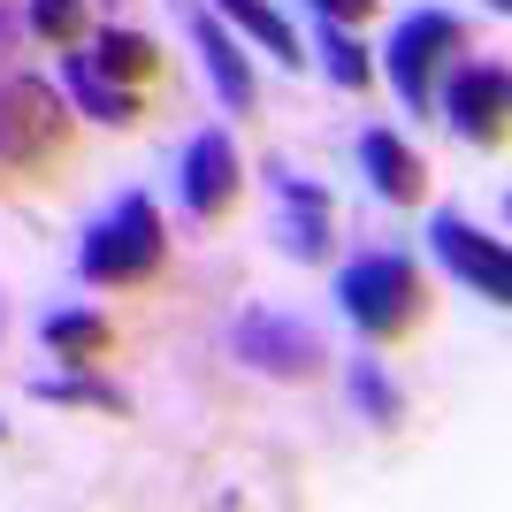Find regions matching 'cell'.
<instances>
[{"label":"cell","mask_w":512,"mask_h":512,"mask_svg":"<svg viewBox=\"0 0 512 512\" xmlns=\"http://www.w3.org/2000/svg\"><path fill=\"white\" fill-rule=\"evenodd\" d=\"M169 253V237H161V207L146 192H123L115 207L100 214L77 245V276L100 283V291H123V283H146Z\"/></svg>","instance_id":"cell-1"},{"label":"cell","mask_w":512,"mask_h":512,"mask_svg":"<svg viewBox=\"0 0 512 512\" xmlns=\"http://www.w3.org/2000/svg\"><path fill=\"white\" fill-rule=\"evenodd\" d=\"M337 306L360 321V337H398L421 314V268L413 253H360L337 276Z\"/></svg>","instance_id":"cell-2"},{"label":"cell","mask_w":512,"mask_h":512,"mask_svg":"<svg viewBox=\"0 0 512 512\" xmlns=\"http://www.w3.org/2000/svg\"><path fill=\"white\" fill-rule=\"evenodd\" d=\"M69 138V92L46 77H0V161L8 169H39Z\"/></svg>","instance_id":"cell-3"},{"label":"cell","mask_w":512,"mask_h":512,"mask_svg":"<svg viewBox=\"0 0 512 512\" xmlns=\"http://www.w3.org/2000/svg\"><path fill=\"white\" fill-rule=\"evenodd\" d=\"M230 352L253 375H276V383H306V375H321V329L299 314H276V306H245V314L230 321Z\"/></svg>","instance_id":"cell-4"},{"label":"cell","mask_w":512,"mask_h":512,"mask_svg":"<svg viewBox=\"0 0 512 512\" xmlns=\"http://www.w3.org/2000/svg\"><path fill=\"white\" fill-rule=\"evenodd\" d=\"M459 46H467V23L444 16V8L398 16V31H390V46H383V77H390V92H398L406 107H428V100H436V69H444Z\"/></svg>","instance_id":"cell-5"},{"label":"cell","mask_w":512,"mask_h":512,"mask_svg":"<svg viewBox=\"0 0 512 512\" xmlns=\"http://www.w3.org/2000/svg\"><path fill=\"white\" fill-rule=\"evenodd\" d=\"M428 253L444 260L451 276L467 283V291H482L490 306H505L512 299V260H505V245H497L490 230H474L467 214H428Z\"/></svg>","instance_id":"cell-6"},{"label":"cell","mask_w":512,"mask_h":512,"mask_svg":"<svg viewBox=\"0 0 512 512\" xmlns=\"http://www.w3.org/2000/svg\"><path fill=\"white\" fill-rule=\"evenodd\" d=\"M505 62H467V69H451V85H444V115L459 138H474V146H497L505 138Z\"/></svg>","instance_id":"cell-7"},{"label":"cell","mask_w":512,"mask_h":512,"mask_svg":"<svg viewBox=\"0 0 512 512\" xmlns=\"http://www.w3.org/2000/svg\"><path fill=\"white\" fill-rule=\"evenodd\" d=\"M237 146H230V130H199L192 146H184V169H176V192H184V207L192 214H222L237 199Z\"/></svg>","instance_id":"cell-8"},{"label":"cell","mask_w":512,"mask_h":512,"mask_svg":"<svg viewBox=\"0 0 512 512\" xmlns=\"http://www.w3.org/2000/svg\"><path fill=\"white\" fill-rule=\"evenodd\" d=\"M268 184H276V199H283L276 245L291 260H321L329 253V192L306 184V176H291V161H268Z\"/></svg>","instance_id":"cell-9"},{"label":"cell","mask_w":512,"mask_h":512,"mask_svg":"<svg viewBox=\"0 0 512 512\" xmlns=\"http://www.w3.org/2000/svg\"><path fill=\"white\" fill-rule=\"evenodd\" d=\"M192 46H199V69H207L214 100L230 107V115H245L253 107V62H245V46H237V31L222 16H192Z\"/></svg>","instance_id":"cell-10"},{"label":"cell","mask_w":512,"mask_h":512,"mask_svg":"<svg viewBox=\"0 0 512 512\" xmlns=\"http://www.w3.org/2000/svg\"><path fill=\"white\" fill-rule=\"evenodd\" d=\"M360 169H367V184H375V192L390 199V207H413V199H421V153L406 146V138H398V130H360Z\"/></svg>","instance_id":"cell-11"},{"label":"cell","mask_w":512,"mask_h":512,"mask_svg":"<svg viewBox=\"0 0 512 512\" xmlns=\"http://www.w3.org/2000/svg\"><path fill=\"white\" fill-rule=\"evenodd\" d=\"M62 92H69V107H77V115H92V123H115V130L138 123V92L115 85V77H100L85 54H69V62H62Z\"/></svg>","instance_id":"cell-12"},{"label":"cell","mask_w":512,"mask_h":512,"mask_svg":"<svg viewBox=\"0 0 512 512\" xmlns=\"http://www.w3.org/2000/svg\"><path fill=\"white\" fill-rule=\"evenodd\" d=\"M207 8L230 23L237 39H253L260 54H276L283 69H299V62H306V54H299V31L283 23V8H268V0H207Z\"/></svg>","instance_id":"cell-13"},{"label":"cell","mask_w":512,"mask_h":512,"mask_svg":"<svg viewBox=\"0 0 512 512\" xmlns=\"http://www.w3.org/2000/svg\"><path fill=\"white\" fill-rule=\"evenodd\" d=\"M39 337H46V352H54L62 367H85V360L107 352V314H92V306H62V314L39 321Z\"/></svg>","instance_id":"cell-14"},{"label":"cell","mask_w":512,"mask_h":512,"mask_svg":"<svg viewBox=\"0 0 512 512\" xmlns=\"http://www.w3.org/2000/svg\"><path fill=\"white\" fill-rule=\"evenodd\" d=\"M100 77H115V85H138V77H153V62H161V46L146 39V31H115L107 23L100 39H92V54H85Z\"/></svg>","instance_id":"cell-15"},{"label":"cell","mask_w":512,"mask_h":512,"mask_svg":"<svg viewBox=\"0 0 512 512\" xmlns=\"http://www.w3.org/2000/svg\"><path fill=\"white\" fill-rule=\"evenodd\" d=\"M314 62L329 69V85H344V92H367V77H375V62H367V46L352 39L344 23H329V16L314 23Z\"/></svg>","instance_id":"cell-16"},{"label":"cell","mask_w":512,"mask_h":512,"mask_svg":"<svg viewBox=\"0 0 512 512\" xmlns=\"http://www.w3.org/2000/svg\"><path fill=\"white\" fill-rule=\"evenodd\" d=\"M31 398H46V406H92V413H123V406H130L115 383L85 375V367H69V375H39V383H31Z\"/></svg>","instance_id":"cell-17"},{"label":"cell","mask_w":512,"mask_h":512,"mask_svg":"<svg viewBox=\"0 0 512 512\" xmlns=\"http://www.w3.org/2000/svg\"><path fill=\"white\" fill-rule=\"evenodd\" d=\"M352 406H360L375 428H398V421H406V398H398V383H390L383 360H352Z\"/></svg>","instance_id":"cell-18"},{"label":"cell","mask_w":512,"mask_h":512,"mask_svg":"<svg viewBox=\"0 0 512 512\" xmlns=\"http://www.w3.org/2000/svg\"><path fill=\"white\" fill-rule=\"evenodd\" d=\"M23 23H31L39 39H77V31H85V0H31Z\"/></svg>","instance_id":"cell-19"},{"label":"cell","mask_w":512,"mask_h":512,"mask_svg":"<svg viewBox=\"0 0 512 512\" xmlns=\"http://www.w3.org/2000/svg\"><path fill=\"white\" fill-rule=\"evenodd\" d=\"M16 46H23V8L0 0V77H16Z\"/></svg>","instance_id":"cell-20"},{"label":"cell","mask_w":512,"mask_h":512,"mask_svg":"<svg viewBox=\"0 0 512 512\" xmlns=\"http://www.w3.org/2000/svg\"><path fill=\"white\" fill-rule=\"evenodd\" d=\"M306 8H314V16H329V23H360L375 0H306Z\"/></svg>","instance_id":"cell-21"},{"label":"cell","mask_w":512,"mask_h":512,"mask_svg":"<svg viewBox=\"0 0 512 512\" xmlns=\"http://www.w3.org/2000/svg\"><path fill=\"white\" fill-rule=\"evenodd\" d=\"M482 8H505V0H482Z\"/></svg>","instance_id":"cell-22"},{"label":"cell","mask_w":512,"mask_h":512,"mask_svg":"<svg viewBox=\"0 0 512 512\" xmlns=\"http://www.w3.org/2000/svg\"><path fill=\"white\" fill-rule=\"evenodd\" d=\"M115 8H123V0H115Z\"/></svg>","instance_id":"cell-23"}]
</instances>
